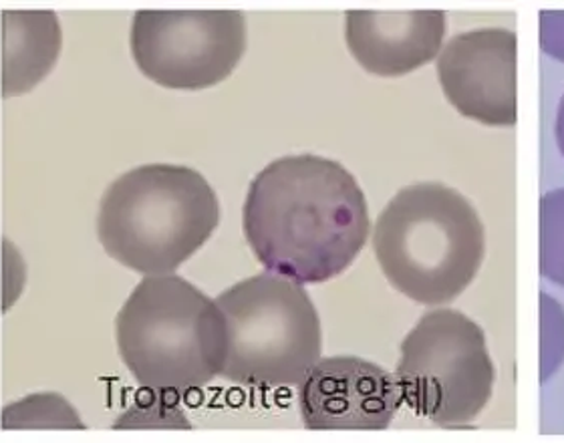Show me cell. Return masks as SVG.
<instances>
[{"mask_svg":"<svg viewBox=\"0 0 564 443\" xmlns=\"http://www.w3.org/2000/svg\"><path fill=\"white\" fill-rule=\"evenodd\" d=\"M564 363V306L541 292V383H546Z\"/></svg>","mask_w":564,"mask_h":443,"instance_id":"cell-15","label":"cell"},{"mask_svg":"<svg viewBox=\"0 0 564 443\" xmlns=\"http://www.w3.org/2000/svg\"><path fill=\"white\" fill-rule=\"evenodd\" d=\"M389 284L423 306H446L470 287L486 258V228L470 199L442 182L403 187L371 236Z\"/></svg>","mask_w":564,"mask_h":443,"instance_id":"cell-2","label":"cell"},{"mask_svg":"<svg viewBox=\"0 0 564 443\" xmlns=\"http://www.w3.org/2000/svg\"><path fill=\"white\" fill-rule=\"evenodd\" d=\"M517 33L508 29L459 33L435 58L447 101L459 116L488 128L517 126Z\"/></svg>","mask_w":564,"mask_h":443,"instance_id":"cell-8","label":"cell"},{"mask_svg":"<svg viewBox=\"0 0 564 443\" xmlns=\"http://www.w3.org/2000/svg\"><path fill=\"white\" fill-rule=\"evenodd\" d=\"M401 401L440 428L470 425L492 401L496 365L484 328L456 309L420 316L401 341Z\"/></svg>","mask_w":564,"mask_h":443,"instance_id":"cell-6","label":"cell"},{"mask_svg":"<svg viewBox=\"0 0 564 443\" xmlns=\"http://www.w3.org/2000/svg\"><path fill=\"white\" fill-rule=\"evenodd\" d=\"M220 202L188 165L145 164L119 175L97 212V238L109 257L143 277L176 270L210 240Z\"/></svg>","mask_w":564,"mask_h":443,"instance_id":"cell-3","label":"cell"},{"mask_svg":"<svg viewBox=\"0 0 564 443\" xmlns=\"http://www.w3.org/2000/svg\"><path fill=\"white\" fill-rule=\"evenodd\" d=\"M116 430H130V428H189V421L177 408L172 399H167L164 391H152L138 397L116 423Z\"/></svg>","mask_w":564,"mask_h":443,"instance_id":"cell-14","label":"cell"},{"mask_svg":"<svg viewBox=\"0 0 564 443\" xmlns=\"http://www.w3.org/2000/svg\"><path fill=\"white\" fill-rule=\"evenodd\" d=\"M226 325L220 377L259 389L296 387L323 357L321 318L303 284L260 272L216 299Z\"/></svg>","mask_w":564,"mask_h":443,"instance_id":"cell-5","label":"cell"},{"mask_svg":"<svg viewBox=\"0 0 564 443\" xmlns=\"http://www.w3.org/2000/svg\"><path fill=\"white\" fill-rule=\"evenodd\" d=\"M0 428L9 430H87L77 409L55 391L31 393L2 408Z\"/></svg>","mask_w":564,"mask_h":443,"instance_id":"cell-12","label":"cell"},{"mask_svg":"<svg viewBox=\"0 0 564 443\" xmlns=\"http://www.w3.org/2000/svg\"><path fill=\"white\" fill-rule=\"evenodd\" d=\"M444 11H351L345 39L352 58L377 77H403L432 63L444 48Z\"/></svg>","mask_w":564,"mask_h":443,"instance_id":"cell-10","label":"cell"},{"mask_svg":"<svg viewBox=\"0 0 564 443\" xmlns=\"http://www.w3.org/2000/svg\"><path fill=\"white\" fill-rule=\"evenodd\" d=\"M116 341L131 377L152 391H194L223 374V313L177 274L143 277L118 313Z\"/></svg>","mask_w":564,"mask_h":443,"instance_id":"cell-4","label":"cell"},{"mask_svg":"<svg viewBox=\"0 0 564 443\" xmlns=\"http://www.w3.org/2000/svg\"><path fill=\"white\" fill-rule=\"evenodd\" d=\"M541 47L564 63V11L541 12Z\"/></svg>","mask_w":564,"mask_h":443,"instance_id":"cell-16","label":"cell"},{"mask_svg":"<svg viewBox=\"0 0 564 443\" xmlns=\"http://www.w3.org/2000/svg\"><path fill=\"white\" fill-rule=\"evenodd\" d=\"M395 375L352 355L327 357L299 386L306 430H388L401 408Z\"/></svg>","mask_w":564,"mask_h":443,"instance_id":"cell-9","label":"cell"},{"mask_svg":"<svg viewBox=\"0 0 564 443\" xmlns=\"http://www.w3.org/2000/svg\"><path fill=\"white\" fill-rule=\"evenodd\" d=\"M541 274L564 289V187L541 199Z\"/></svg>","mask_w":564,"mask_h":443,"instance_id":"cell-13","label":"cell"},{"mask_svg":"<svg viewBox=\"0 0 564 443\" xmlns=\"http://www.w3.org/2000/svg\"><path fill=\"white\" fill-rule=\"evenodd\" d=\"M248 45L240 11H138L130 47L150 82L176 91H202L232 75Z\"/></svg>","mask_w":564,"mask_h":443,"instance_id":"cell-7","label":"cell"},{"mask_svg":"<svg viewBox=\"0 0 564 443\" xmlns=\"http://www.w3.org/2000/svg\"><path fill=\"white\" fill-rule=\"evenodd\" d=\"M2 97L33 91L59 61L63 31L53 11H4Z\"/></svg>","mask_w":564,"mask_h":443,"instance_id":"cell-11","label":"cell"},{"mask_svg":"<svg viewBox=\"0 0 564 443\" xmlns=\"http://www.w3.org/2000/svg\"><path fill=\"white\" fill-rule=\"evenodd\" d=\"M242 228L267 272L321 284L351 267L371 220L364 187L345 165L303 153L272 162L252 180Z\"/></svg>","mask_w":564,"mask_h":443,"instance_id":"cell-1","label":"cell"},{"mask_svg":"<svg viewBox=\"0 0 564 443\" xmlns=\"http://www.w3.org/2000/svg\"><path fill=\"white\" fill-rule=\"evenodd\" d=\"M554 136H556V145L563 153L564 158V95L558 106V114H556V123H554Z\"/></svg>","mask_w":564,"mask_h":443,"instance_id":"cell-17","label":"cell"}]
</instances>
